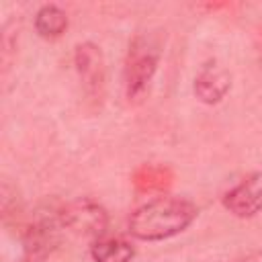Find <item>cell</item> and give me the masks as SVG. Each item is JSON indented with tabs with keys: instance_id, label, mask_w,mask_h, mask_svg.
Segmentation results:
<instances>
[{
	"instance_id": "cell-1",
	"label": "cell",
	"mask_w": 262,
	"mask_h": 262,
	"mask_svg": "<svg viewBox=\"0 0 262 262\" xmlns=\"http://www.w3.org/2000/svg\"><path fill=\"white\" fill-rule=\"evenodd\" d=\"M199 215L192 201L182 196L154 199L129 217V233L141 242H164L182 233Z\"/></svg>"
},
{
	"instance_id": "cell-2",
	"label": "cell",
	"mask_w": 262,
	"mask_h": 262,
	"mask_svg": "<svg viewBox=\"0 0 262 262\" xmlns=\"http://www.w3.org/2000/svg\"><path fill=\"white\" fill-rule=\"evenodd\" d=\"M162 57V41L154 33H139L127 51L123 80L125 94L129 100H139L147 90L158 72Z\"/></svg>"
},
{
	"instance_id": "cell-3",
	"label": "cell",
	"mask_w": 262,
	"mask_h": 262,
	"mask_svg": "<svg viewBox=\"0 0 262 262\" xmlns=\"http://www.w3.org/2000/svg\"><path fill=\"white\" fill-rule=\"evenodd\" d=\"M223 207L239 219L256 217L262 211V172H252L223 194Z\"/></svg>"
},
{
	"instance_id": "cell-4",
	"label": "cell",
	"mask_w": 262,
	"mask_h": 262,
	"mask_svg": "<svg viewBox=\"0 0 262 262\" xmlns=\"http://www.w3.org/2000/svg\"><path fill=\"white\" fill-rule=\"evenodd\" d=\"M59 219L63 227H70L74 231H80L84 235H94V237H102L108 223L104 209L90 199H82L68 205L61 211Z\"/></svg>"
},
{
	"instance_id": "cell-5",
	"label": "cell",
	"mask_w": 262,
	"mask_h": 262,
	"mask_svg": "<svg viewBox=\"0 0 262 262\" xmlns=\"http://www.w3.org/2000/svg\"><path fill=\"white\" fill-rule=\"evenodd\" d=\"M74 63L84 90L90 96H100L106 82V68H104V57L100 47L88 41L80 43L74 51Z\"/></svg>"
},
{
	"instance_id": "cell-6",
	"label": "cell",
	"mask_w": 262,
	"mask_h": 262,
	"mask_svg": "<svg viewBox=\"0 0 262 262\" xmlns=\"http://www.w3.org/2000/svg\"><path fill=\"white\" fill-rule=\"evenodd\" d=\"M231 88V76L219 61H207L194 76V96L203 104H217Z\"/></svg>"
},
{
	"instance_id": "cell-7",
	"label": "cell",
	"mask_w": 262,
	"mask_h": 262,
	"mask_svg": "<svg viewBox=\"0 0 262 262\" xmlns=\"http://www.w3.org/2000/svg\"><path fill=\"white\" fill-rule=\"evenodd\" d=\"M90 256L94 262H131L135 256V246L123 237H96L90 246Z\"/></svg>"
},
{
	"instance_id": "cell-8",
	"label": "cell",
	"mask_w": 262,
	"mask_h": 262,
	"mask_svg": "<svg viewBox=\"0 0 262 262\" xmlns=\"http://www.w3.org/2000/svg\"><path fill=\"white\" fill-rule=\"evenodd\" d=\"M68 29V14L55 6V4H45L37 10L35 14V31L43 39H57L66 33Z\"/></svg>"
},
{
	"instance_id": "cell-9",
	"label": "cell",
	"mask_w": 262,
	"mask_h": 262,
	"mask_svg": "<svg viewBox=\"0 0 262 262\" xmlns=\"http://www.w3.org/2000/svg\"><path fill=\"white\" fill-rule=\"evenodd\" d=\"M233 262H262V246H260L258 250H254V252L246 254L244 258H237V260H233Z\"/></svg>"
}]
</instances>
